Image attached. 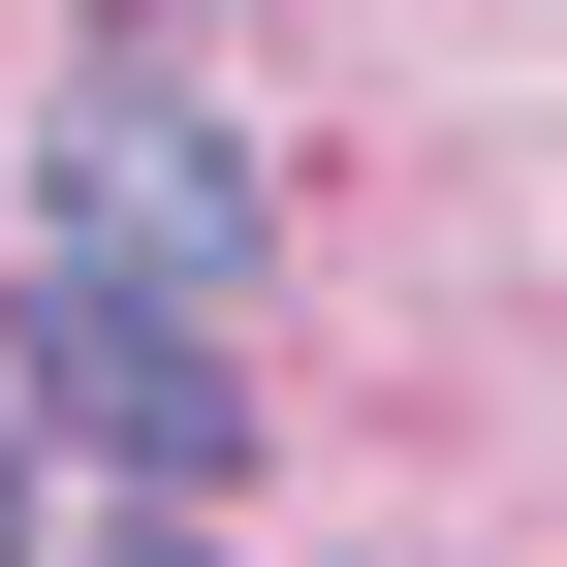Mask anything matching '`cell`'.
<instances>
[{
	"instance_id": "1",
	"label": "cell",
	"mask_w": 567,
	"mask_h": 567,
	"mask_svg": "<svg viewBox=\"0 0 567 567\" xmlns=\"http://www.w3.org/2000/svg\"><path fill=\"white\" fill-rule=\"evenodd\" d=\"M32 252H126V284H189V316H252L284 189H252L189 95H158V63H126V95H63V126H32Z\"/></svg>"
},
{
	"instance_id": "3",
	"label": "cell",
	"mask_w": 567,
	"mask_h": 567,
	"mask_svg": "<svg viewBox=\"0 0 567 567\" xmlns=\"http://www.w3.org/2000/svg\"><path fill=\"white\" fill-rule=\"evenodd\" d=\"M0 567H32V442H0Z\"/></svg>"
},
{
	"instance_id": "4",
	"label": "cell",
	"mask_w": 567,
	"mask_h": 567,
	"mask_svg": "<svg viewBox=\"0 0 567 567\" xmlns=\"http://www.w3.org/2000/svg\"><path fill=\"white\" fill-rule=\"evenodd\" d=\"M95 567H189V536H95Z\"/></svg>"
},
{
	"instance_id": "2",
	"label": "cell",
	"mask_w": 567,
	"mask_h": 567,
	"mask_svg": "<svg viewBox=\"0 0 567 567\" xmlns=\"http://www.w3.org/2000/svg\"><path fill=\"white\" fill-rule=\"evenodd\" d=\"M32 410H63L95 473H158V505H189V473H252L221 316H189V284H126V252H32Z\"/></svg>"
}]
</instances>
